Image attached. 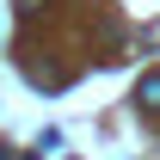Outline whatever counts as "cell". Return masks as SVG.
<instances>
[{"mask_svg": "<svg viewBox=\"0 0 160 160\" xmlns=\"http://www.w3.org/2000/svg\"><path fill=\"white\" fill-rule=\"evenodd\" d=\"M136 105H142V111H154V117H160V68H148V74L136 80Z\"/></svg>", "mask_w": 160, "mask_h": 160, "instance_id": "6da1fadb", "label": "cell"}]
</instances>
